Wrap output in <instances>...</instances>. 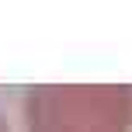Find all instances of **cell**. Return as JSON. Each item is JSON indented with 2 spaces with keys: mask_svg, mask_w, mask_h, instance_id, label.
Here are the masks:
<instances>
[{
  "mask_svg": "<svg viewBox=\"0 0 132 132\" xmlns=\"http://www.w3.org/2000/svg\"><path fill=\"white\" fill-rule=\"evenodd\" d=\"M129 87H42L28 97V132H129Z\"/></svg>",
  "mask_w": 132,
  "mask_h": 132,
  "instance_id": "cell-1",
  "label": "cell"
},
{
  "mask_svg": "<svg viewBox=\"0 0 132 132\" xmlns=\"http://www.w3.org/2000/svg\"><path fill=\"white\" fill-rule=\"evenodd\" d=\"M0 132H7V125H4V122H0Z\"/></svg>",
  "mask_w": 132,
  "mask_h": 132,
  "instance_id": "cell-2",
  "label": "cell"
}]
</instances>
